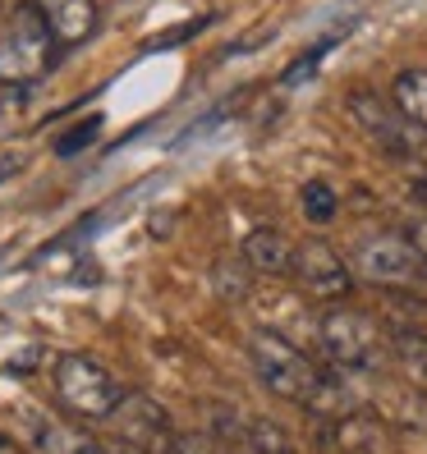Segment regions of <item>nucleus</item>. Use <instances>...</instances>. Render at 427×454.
<instances>
[{
    "instance_id": "obj_1",
    "label": "nucleus",
    "mask_w": 427,
    "mask_h": 454,
    "mask_svg": "<svg viewBox=\"0 0 427 454\" xmlns=\"http://www.w3.org/2000/svg\"><path fill=\"white\" fill-rule=\"evenodd\" d=\"M60 60V42L51 37L46 19L23 5L0 33V88H33L56 69Z\"/></svg>"
},
{
    "instance_id": "obj_6",
    "label": "nucleus",
    "mask_w": 427,
    "mask_h": 454,
    "mask_svg": "<svg viewBox=\"0 0 427 454\" xmlns=\"http://www.w3.org/2000/svg\"><path fill=\"white\" fill-rule=\"evenodd\" d=\"M106 427L129 454H175V441H179L170 413L143 390H124Z\"/></svg>"
},
{
    "instance_id": "obj_7",
    "label": "nucleus",
    "mask_w": 427,
    "mask_h": 454,
    "mask_svg": "<svg viewBox=\"0 0 427 454\" xmlns=\"http://www.w3.org/2000/svg\"><path fill=\"white\" fill-rule=\"evenodd\" d=\"M295 280L299 289L308 294V299L317 303H344L354 294V271L350 262H344L331 244H322V239H304V244H295Z\"/></svg>"
},
{
    "instance_id": "obj_11",
    "label": "nucleus",
    "mask_w": 427,
    "mask_h": 454,
    "mask_svg": "<svg viewBox=\"0 0 427 454\" xmlns=\"http://www.w3.org/2000/svg\"><path fill=\"white\" fill-rule=\"evenodd\" d=\"M331 445L340 454H395L391 427L377 413H368V409H354V413L336 418L331 422Z\"/></svg>"
},
{
    "instance_id": "obj_9",
    "label": "nucleus",
    "mask_w": 427,
    "mask_h": 454,
    "mask_svg": "<svg viewBox=\"0 0 427 454\" xmlns=\"http://www.w3.org/2000/svg\"><path fill=\"white\" fill-rule=\"evenodd\" d=\"M19 427H23V454H101V445L88 436V432H78V427L60 422V418H51V413H19Z\"/></svg>"
},
{
    "instance_id": "obj_8",
    "label": "nucleus",
    "mask_w": 427,
    "mask_h": 454,
    "mask_svg": "<svg viewBox=\"0 0 427 454\" xmlns=\"http://www.w3.org/2000/svg\"><path fill=\"white\" fill-rule=\"evenodd\" d=\"M350 115L359 120V129L382 152H391V156H409L414 152V133H409L414 124L395 111V101H382L377 92L359 88V92H350Z\"/></svg>"
},
{
    "instance_id": "obj_14",
    "label": "nucleus",
    "mask_w": 427,
    "mask_h": 454,
    "mask_svg": "<svg viewBox=\"0 0 427 454\" xmlns=\"http://www.w3.org/2000/svg\"><path fill=\"white\" fill-rule=\"evenodd\" d=\"M391 101L414 129H427V69H399L391 83Z\"/></svg>"
},
{
    "instance_id": "obj_20",
    "label": "nucleus",
    "mask_w": 427,
    "mask_h": 454,
    "mask_svg": "<svg viewBox=\"0 0 427 454\" xmlns=\"http://www.w3.org/2000/svg\"><path fill=\"white\" fill-rule=\"evenodd\" d=\"M409 239H414V248L423 253V262H427V211H423V216H414V225L405 230Z\"/></svg>"
},
{
    "instance_id": "obj_5",
    "label": "nucleus",
    "mask_w": 427,
    "mask_h": 454,
    "mask_svg": "<svg viewBox=\"0 0 427 454\" xmlns=\"http://www.w3.org/2000/svg\"><path fill=\"white\" fill-rule=\"evenodd\" d=\"M124 386L88 354H60L56 358V399L83 422H106L120 404Z\"/></svg>"
},
{
    "instance_id": "obj_13",
    "label": "nucleus",
    "mask_w": 427,
    "mask_h": 454,
    "mask_svg": "<svg viewBox=\"0 0 427 454\" xmlns=\"http://www.w3.org/2000/svg\"><path fill=\"white\" fill-rule=\"evenodd\" d=\"M391 363L414 390L427 395V335L418 331H395L391 335Z\"/></svg>"
},
{
    "instance_id": "obj_18",
    "label": "nucleus",
    "mask_w": 427,
    "mask_h": 454,
    "mask_svg": "<svg viewBox=\"0 0 427 454\" xmlns=\"http://www.w3.org/2000/svg\"><path fill=\"white\" fill-rule=\"evenodd\" d=\"M97 133H101V115H88V120H78L74 129H65V133H60V143H56V156H78V152H88Z\"/></svg>"
},
{
    "instance_id": "obj_2",
    "label": "nucleus",
    "mask_w": 427,
    "mask_h": 454,
    "mask_svg": "<svg viewBox=\"0 0 427 454\" xmlns=\"http://www.w3.org/2000/svg\"><path fill=\"white\" fill-rule=\"evenodd\" d=\"M317 344H322L327 363L340 372H368L391 354L386 331L363 308H350V303H327L322 322H317Z\"/></svg>"
},
{
    "instance_id": "obj_17",
    "label": "nucleus",
    "mask_w": 427,
    "mask_h": 454,
    "mask_svg": "<svg viewBox=\"0 0 427 454\" xmlns=\"http://www.w3.org/2000/svg\"><path fill=\"white\" fill-rule=\"evenodd\" d=\"M299 202H304V221L308 225H331L340 216V198H336V189H331L327 179H308Z\"/></svg>"
},
{
    "instance_id": "obj_4",
    "label": "nucleus",
    "mask_w": 427,
    "mask_h": 454,
    "mask_svg": "<svg viewBox=\"0 0 427 454\" xmlns=\"http://www.w3.org/2000/svg\"><path fill=\"white\" fill-rule=\"evenodd\" d=\"M249 363L257 372V381L272 390L276 399H289V404H308V395L322 377V363H312L299 344H289L281 331L262 326L249 335Z\"/></svg>"
},
{
    "instance_id": "obj_10",
    "label": "nucleus",
    "mask_w": 427,
    "mask_h": 454,
    "mask_svg": "<svg viewBox=\"0 0 427 454\" xmlns=\"http://www.w3.org/2000/svg\"><path fill=\"white\" fill-rule=\"evenodd\" d=\"M28 5L46 19V28L60 42V51L83 46L97 33V0H28Z\"/></svg>"
},
{
    "instance_id": "obj_19",
    "label": "nucleus",
    "mask_w": 427,
    "mask_h": 454,
    "mask_svg": "<svg viewBox=\"0 0 427 454\" xmlns=\"http://www.w3.org/2000/svg\"><path fill=\"white\" fill-rule=\"evenodd\" d=\"M211 19H194V23H184V28H170L166 37H156V42H147V51H166V46H175V42H189L198 28H207Z\"/></svg>"
},
{
    "instance_id": "obj_12",
    "label": "nucleus",
    "mask_w": 427,
    "mask_h": 454,
    "mask_svg": "<svg viewBox=\"0 0 427 454\" xmlns=\"http://www.w3.org/2000/svg\"><path fill=\"white\" fill-rule=\"evenodd\" d=\"M239 257L249 262L253 276H289V266H295V244L272 230V225H257L244 234V244H239Z\"/></svg>"
},
{
    "instance_id": "obj_16",
    "label": "nucleus",
    "mask_w": 427,
    "mask_h": 454,
    "mask_svg": "<svg viewBox=\"0 0 427 454\" xmlns=\"http://www.w3.org/2000/svg\"><path fill=\"white\" fill-rule=\"evenodd\" d=\"M211 289H217L225 303H244V299H249V289H253L249 262H244V257H225V262H217V266H211Z\"/></svg>"
},
{
    "instance_id": "obj_21",
    "label": "nucleus",
    "mask_w": 427,
    "mask_h": 454,
    "mask_svg": "<svg viewBox=\"0 0 427 454\" xmlns=\"http://www.w3.org/2000/svg\"><path fill=\"white\" fill-rule=\"evenodd\" d=\"M23 170V161H19V156H0V184H5L10 175H19Z\"/></svg>"
},
{
    "instance_id": "obj_23",
    "label": "nucleus",
    "mask_w": 427,
    "mask_h": 454,
    "mask_svg": "<svg viewBox=\"0 0 427 454\" xmlns=\"http://www.w3.org/2000/svg\"><path fill=\"white\" fill-rule=\"evenodd\" d=\"M124 454H129V450H124Z\"/></svg>"
},
{
    "instance_id": "obj_22",
    "label": "nucleus",
    "mask_w": 427,
    "mask_h": 454,
    "mask_svg": "<svg viewBox=\"0 0 427 454\" xmlns=\"http://www.w3.org/2000/svg\"><path fill=\"white\" fill-rule=\"evenodd\" d=\"M0 454H23V450H19L14 441H5V436H0Z\"/></svg>"
},
{
    "instance_id": "obj_3",
    "label": "nucleus",
    "mask_w": 427,
    "mask_h": 454,
    "mask_svg": "<svg viewBox=\"0 0 427 454\" xmlns=\"http://www.w3.org/2000/svg\"><path fill=\"white\" fill-rule=\"evenodd\" d=\"M354 271L391 294H427V262L405 230H377L354 244Z\"/></svg>"
},
{
    "instance_id": "obj_15",
    "label": "nucleus",
    "mask_w": 427,
    "mask_h": 454,
    "mask_svg": "<svg viewBox=\"0 0 427 454\" xmlns=\"http://www.w3.org/2000/svg\"><path fill=\"white\" fill-rule=\"evenodd\" d=\"M239 454H295L289 436L276 422L266 418H244V432H239Z\"/></svg>"
}]
</instances>
